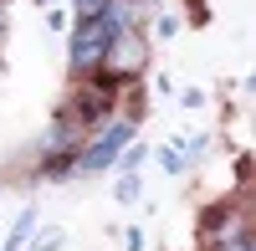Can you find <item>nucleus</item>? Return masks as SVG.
I'll return each instance as SVG.
<instances>
[{
	"instance_id": "nucleus-1",
	"label": "nucleus",
	"mask_w": 256,
	"mask_h": 251,
	"mask_svg": "<svg viewBox=\"0 0 256 251\" xmlns=\"http://www.w3.org/2000/svg\"><path fill=\"white\" fill-rule=\"evenodd\" d=\"M123 26L113 16H98V20H82L77 26V36H72V67L77 72H92L98 62H102V52H108V41L118 36Z\"/></svg>"
},
{
	"instance_id": "nucleus-2",
	"label": "nucleus",
	"mask_w": 256,
	"mask_h": 251,
	"mask_svg": "<svg viewBox=\"0 0 256 251\" xmlns=\"http://www.w3.org/2000/svg\"><path fill=\"white\" fill-rule=\"evenodd\" d=\"M128 138H134V118H123V123H113L108 134H98L88 149L72 159V170H77V174H102V170H113V159L123 154Z\"/></svg>"
},
{
	"instance_id": "nucleus-3",
	"label": "nucleus",
	"mask_w": 256,
	"mask_h": 251,
	"mask_svg": "<svg viewBox=\"0 0 256 251\" xmlns=\"http://www.w3.org/2000/svg\"><path fill=\"white\" fill-rule=\"evenodd\" d=\"M144 62H148V36H144V31H118V36L108 41V52H102L98 67L108 72V77H134Z\"/></svg>"
},
{
	"instance_id": "nucleus-4",
	"label": "nucleus",
	"mask_w": 256,
	"mask_h": 251,
	"mask_svg": "<svg viewBox=\"0 0 256 251\" xmlns=\"http://www.w3.org/2000/svg\"><path fill=\"white\" fill-rule=\"evenodd\" d=\"M31 226H36V205H26V210L16 216V226H10V236H6V246H0V251H20V246L31 241Z\"/></svg>"
},
{
	"instance_id": "nucleus-5",
	"label": "nucleus",
	"mask_w": 256,
	"mask_h": 251,
	"mask_svg": "<svg viewBox=\"0 0 256 251\" xmlns=\"http://www.w3.org/2000/svg\"><path fill=\"white\" fill-rule=\"evenodd\" d=\"M144 159H148V149H144V144H134V149H128L123 159H113V164H118V170H123V174H134V170H138V164H144Z\"/></svg>"
},
{
	"instance_id": "nucleus-6",
	"label": "nucleus",
	"mask_w": 256,
	"mask_h": 251,
	"mask_svg": "<svg viewBox=\"0 0 256 251\" xmlns=\"http://www.w3.org/2000/svg\"><path fill=\"white\" fill-rule=\"evenodd\" d=\"M108 16V0H77V20H98Z\"/></svg>"
},
{
	"instance_id": "nucleus-7",
	"label": "nucleus",
	"mask_w": 256,
	"mask_h": 251,
	"mask_svg": "<svg viewBox=\"0 0 256 251\" xmlns=\"http://www.w3.org/2000/svg\"><path fill=\"white\" fill-rule=\"evenodd\" d=\"M62 241H67V236L52 226V231H41V236H36V251H62Z\"/></svg>"
},
{
	"instance_id": "nucleus-8",
	"label": "nucleus",
	"mask_w": 256,
	"mask_h": 251,
	"mask_svg": "<svg viewBox=\"0 0 256 251\" xmlns=\"http://www.w3.org/2000/svg\"><path fill=\"white\" fill-rule=\"evenodd\" d=\"M210 251H256V246H251V231H246V236H230V241H216Z\"/></svg>"
},
{
	"instance_id": "nucleus-9",
	"label": "nucleus",
	"mask_w": 256,
	"mask_h": 251,
	"mask_svg": "<svg viewBox=\"0 0 256 251\" xmlns=\"http://www.w3.org/2000/svg\"><path fill=\"white\" fill-rule=\"evenodd\" d=\"M159 159H164V170H169V174H180V170H184V159H180V144H169V149H164Z\"/></svg>"
},
{
	"instance_id": "nucleus-10",
	"label": "nucleus",
	"mask_w": 256,
	"mask_h": 251,
	"mask_svg": "<svg viewBox=\"0 0 256 251\" xmlns=\"http://www.w3.org/2000/svg\"><path fill=\"white\" fill-rule=\"evenodd\" d=\"M118 200H128V205L138 200V180H134V174H123V180H118Z\"/></svg>"
},
{
	"instance_id": "nucleus-11",
	"label": "nucleus",
	"mask_w": 256,
	"mask_h": 251,
	"mask_svg": "<svg viewBox=\"0 0 256 251\" xmlns=\"http://www.w3.org/2000/svg\"><path fill=\"white\" fill-rule=\"evenodd\" d=\"M0 31H6V0H0Z\"/></svg>"
},
{
	"instance_id": "nucleus-12",
	"label": "nucleus",
	"mask_w": 256,
	"mask_h": 251,
	"mask_svg": "<svg viewBox=\"0 0 256 251\" xmlns=\"http://www.w3.org/2000/svg\"><path fill=\"white\" fill-rule=\"evenodd\" d=\"M46 6H62V0H46Z\"/></svg>"
}]
</instances>
